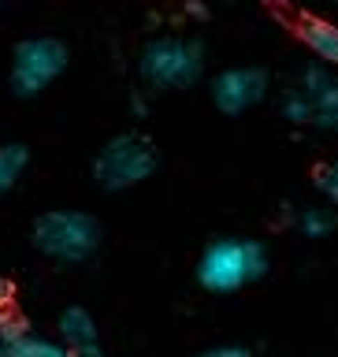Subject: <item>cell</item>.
Wrapping results in <instances>:
<instances>
[{"mask_svg":"<svg viewBox=\"0 0 338 357\" xmlns=\"http://www.w3.org/2000/svg\"><path fill=\"white\" fill-rule=\"evenodd\" d=\"M272 268V253L261 238L245 234H220L197 257V283L208 294H238V290L261 283Z\"/></svg>","mask_w":338,"mask_h":357,"instance_id":"6da1fadb","label":"cell"},{"mask_svg":"<svg viewBox=\"0 0 338 357\" xmlns=\"http://www.w3.org/2000/svg\"><path fill=\"white\" fill-rule=\"evenodd\" d=\"M205 45L190 33H156L138 52V78L145 93H183L205 78Z\"/></svg>","mask_w":338,"mask_h":357,"instance_id":"7a4b0ae2","label":"cell"},{"mask_svg":"<svg viewBox=\"0 0 338 357\" xmlns=\"http://www.w3.org/2000/svg\"><path fill=\"white\" fill-rule=\"evenodd\" d=\"M30 245L52 264H86L105 245V223L86 208H45L30 223Z\"/></svg>","mask_w":338,"mask_h":357,"instance_id":"3957f363","label":"cell"},{"mask_svg":"<svg viewBox=\"0 0 338 357\" xmlns=\"http://www.w3.org/2000/svg\"><path fill=\"white\" fill-rule=\"evenodd\" d=\"M279 112L290 127L338 134V71L320 63H301L279 97Z\"/></svg>","mask_w":338,"mask_h":357,"instance_id":"277c9868","label":"cell"},{"mask_svg":"<svg viewBox=\"0 0 338 357\" xmlns=\"http://www.w3.org/2000/svg\"><path fill=\"white\" fill-rule=\"evenodd\" d=\"M160 167V149L149 134L141 130H119L93 153V183L105 194H127V190L149 183Z\"/></svg>","mask_w":338,"mask_h":357,"instance_id":"5b68a950","label":"cell"},{"mask_svg":"<svg viewBox=\"0 0 338 357\" xmlns=\"http://www.w3.org/2000/svg\"><path fill=\"white\" fill-rule=\"evenodd\" d=\"M71 63V49L56 33H30V38L15 41L8 63V89L22 100L41 97L52 82H60V75Z\"/></svg>","mask_w":338,"mask_h":357,"instance_id":"8992f818","label":"cell"},{"mask_svg":"<svg viewBox=\"0 0 338 357\" xmlns=\"http://www.w3.org/2000/svg\"><path fill=\"white\" fill-rule=\"evenodd\" d=\"M272 93V75L261 63H234L212 75L208 97L216 112H223L227 119H238L245 112H253L256 105H264Z\"/></svg>","mask_w":338,"mask_h":357,"instance_id":"52a82bcc","label":"cell"},{"mask_svg":"<svg viewBox=\"0 0 338 357\" xmlns=\"http://www.w3.org/2000/svg\"><path fill=\"white\" fill-rule=\"evenodd\" d=\"M0 357H71L56 335H38L19 312L0 309Z\"/></svg>","mask_w":338,"mask_h":357,"instance_id":"ba28073f","label":"cell"},{"mask_svg":"<svg viewBox=\"0 0 338 357\" xmlns=\"http://www.w3.org/2000/svg\"><path fill=\"white\" fill-rule=\"evenodd\" d=\"M56 339L71 357H89L100 350V324L86 305H67L56 317Z\"/></svg>","mask_w":338,"mask_h":357,"instance_id":"9c48e42d","label":"cell"},{"mask_svg":"<svg viewBox=\"0 0 338 357\" xmlns=\"http://www.w3.org/2000/svg\"><path fill=\"white\" fill-rule=\"evenodd\" d=\"M298 38L312 52V63L338 71V22L328 15H301L298 19Z\"/></svg>","mask_w":338,"mask_h":357,"instance_id":"30bf717a","label":"cell"},{"mask_svg":"<svg viewBox=\"0 0 338 357\" xmlns=\"http://www.w3.org/2000/svg\"><path fill=\"white\" fill-rule=\"evenodd\" d=\"M290 227H294L301 238L309 242H323L338 231V212L323 201H312V205H298L290 212Z\"/></svg>","mask_w":338,"mask_h":357,"instance_id":"8fae6325","label":"cell"},{"mask_svg":"<svg viewBox=\"0 0 338 357\" xmlns=\"http://www.w3.org/2000/svg\"><path fill=\"white\" fill-rule=\"evenodd\" d=\"M30 167V149L22 142H4L0 145V197H8L19 186V178Z\"/></svg>","mask_w":338,"mask_h":357,"instance_id":"7c38bea8","label":"cell"},{"mask_svg":"<svg viewBox=\"0 0 338 357\" xmlns=\"http://www.w3.org/2000/svg\"><path fill=\"white\" fill-rule=\"evenodd\" d=\"M316 194L323 197V205L338 208V156H331V160H323L316 167Z\"/></svg>","mask_w":338,"mask_h":357,"instance_id":"4fadbf2b","label":"cell"},{"mask_svg":"<svg viewBox=\"0 0 338 357\" xmlns=\"http://www.w3.org/2000/svg\"><path fill=\"white\" fill-rule=\"evenodd\" d=\"M194 357H253V350L242 342H220V346H208V350H201Z\"/></svg>","mask_w":338,"mask_h":357,"instance_id":"5bb4252c","label":"cell"},{"mask_svg":"<svg viewBox=\"0 0 338 357\" xmlns=\"http://www.w3.org/2000/svg\"><path fill=\"white\" fill-rule=\"evenodd\" d=\"M183 15H186V19H194V22H208V19H212V11H208V4H197V0H190V4L183 8Z\"/></svg>","mask_w":338,"mask_h":357,"instance_id":"9a60e30c","label":"cell"},{"mask_svg":"<svg viewBox=\"0 0 338 357\" xmlns=\"http://www.w3.org/2000/svg\"><path fill=\"white\" fill-rule=\"evenodd\" d=\"M130 112H134V116H145V112H149V100H145V89H138V93L130 97Z\"/></svg>","mask_w":338,"mask_h":357,"instance_id":"2e32d148","label":"cell"},{"mask_svg":"<svg viewBox=\"0 0 338 357\" xmlns=\"http://www.w3.org/2000/svg\"><path fill=\"white\" fill-rule=\"evenodd\" d=\"M89 357H112V354H105V350H97V354H89Z\"/></svg>","mask_w":338,"mask_h":357,"instance_id":"e0dca14e","label":"cell"}]
</instances>
